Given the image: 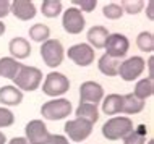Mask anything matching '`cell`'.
I'll list each match as a JSON object with an SVG mask.
<instances>
[{
    "label": "cell",
    "instance_id": "6da1fadb",
    "mask_svg": "<svg viewBox=\"0 0 154 144\" xmlns=\"http://www.w3.org/2000/svg\"><path fill=\"white\" fill-rule=\"evenodd\" d=\"M41 81H42V71L39 68L21 65L13 83L15 88H18L20 91H36L41 86Z\"/></svg>",
    "mask_w": 154,
    "mask_h": 144
},
{
    "label": "cell",
    "instance_id": "7a4b0ae2",
    "mask_svg": "<svg viewBox=\"0 0 154 144\" xmlns=\"http://www.w3.org/2000/svg\"><path fill=\"white\" fill-rule=\"evenodd\" d=\"M133 130V123L128 117H114L102 125V134L109 141L123 139Z\"/></svg>",
    "mask_w": 154,
    "mask_h": 144
},
{
    "label": "cell",
    "instance_id": "3957f363",
    "mask_svg": "<svg viewBox=\"0 0 154 144\" xmlns=\"http://www.w3.org/2000/svg\"><path fill=\"white\" fill-rule=\"evenodd\" d=\"M73 112L68 99H54L41 107V113L45 120H63Z\"/></svg>",
    "mask_w": 154,
    "mask_h": 144
},
{
    "label": "cell",
    "instance_id": "277c9868",
    "mask_svg": "<svg viewBox=\"0 0 154 144\" xmlns=\"http://www.w3.org/2000/svg\"><path fill=\"white\" fill-rule=\"evenodd\" d=\"M41 55H42L44 63L49 68H57L59 65H62L63 57H65L63 46H62V42L59 39H49L45 42H42Z\"/></svg>",
    "mask_w": 154,
    "mask_h": 144
},
{
    "label": "cell",
    "instance_id": "5b68a950",
    "mask_svg": "<svg viewBox=\"0 0 154 144\" xmlns=\"http://www.w3.org/2000/svg\"><path fill=\"white\" fill-rule=\"evenodd\" d=\"M70 89V81L68 78L62 73H49L45 78L44 84H42V91L45 96L51 97H57V96H63V94Z\"/></svg>",
    "mask_w": 154,
    "mask_h": 144
},
{
    "label": "cell",
    "instance_id": "8992f818",
    "mask_svg": "<svg viewBox=\"0 0 154 144\" xmlns=\"http://www.w3.org/2000/svg\"><path fill=\"white\" fill-rule=\"evenodd\" d=\"M24 133L29 144H51L52 134L42 120H31L24 128Z\"/></svg>",
    "mask_w": 154,
    "mask_h": 144
},
{
    "label": "cell",
    "instance_id": "52a82bcc",
    "mask_svg": "<svg viewBox=\"0 0 154 144\" xmlns=\"http://www.w3.org/2000/svg\"><path fill=\"white\" fill-rule=\"evenodd\" d=\"M65 133L68 134V138L75 142H81L86 138H89V134L93 133V123L83 120V118H75L65 123Z\"/></svg>",
    "mask_w": 154,
    "mask_h": 144
},
{
    "label": "cell",
    "instance_id": "ba28073f",
    "mask_svg": "<svg viewBox=\"0 0 154 144\" xmlns=\"http://www.w3.org/2000/svg\"><path fill=\"white\" fill-rule=\"evenodd\" d=\"M85 24H86V20L78 8L72 7L65 10L63 16H62V26L68 34H80L85 29Z\"/></svg>",
    "mask_w": 154,
    "mask_h": 144
},
{
    "label": "cell",
    "instance_id": "9c48e42d",
    "mask_svg": "<svg viewBox=\"0 0 154 144\" xmlns=\"http://www.w3.org/2000/svg\"><path fill=\"white\" fill-rule=\"evenodd\" d=\"M104 49H106V53L114 58H122V57L127 55L128 49H130V40L125 38L123 34H109L106 44H104Z\"/></svg>",
    "mask_w": 154,
    "mask_h": 144
},
{
    "label": "cell",
    "instance_id": "30bf717a",
    "mask_svg": "<svg viewBox=\"0 0 154 144\" xmlns=\"http://www.w3.org/2000/svg\"><path fill=\"white\" fill-rule=\"evenodd\" d=\"M144 60L141 57L135 55V57H130V58L123 60L119 67V75L123 81H133L136 80L144 70Z\"/></svg>",
    "mask_w": 154,
    "mask_h": 144
},
{
    "label": "cell",
    "instance_id": "8fae6325",
    "mask_svg": "<svg viewBox=\"0 0 154 144\" xmlns=\"http://www.w3.org/2000/svg\"><path fill=\"white\" fill-rule=\"evenodd\" d=\"M68 58L78 67H89L94 62V49L89 44H75L68 49Z\"/></svg>",
    "mask_w": 154,
    "mask_h": 144
},
{
    "label": "cell",
    "instance_id": "7c38bea8",
    "mask_svg": "<svg viewBox=\"0 0 154 144\" xmlns=\"http://www.w3.org/2000/svg\"><path fill=\"white\" fill-rule=\"evenodd\" d=\"M104 97L102 86L96 81H85L80 86V104H94L97 105Z\"/></svg>",
    "mask_w": 154,
    "mask_h": 144
},
{
    "label": "cell",
    "instance_id": "4fadbf2b",
    "mask_svg": "<svg viewBox=\"0 0 154 144\" xmlns=\"http://www.w3.org/2000/svg\"><path fill=\"white\" fill-rule=\"evenodd\" d=\"M10 13H13L21 21H29L36 16V7L29 0H15L10 5Z\"/></svg>",
    "mask_w": 154,
    "mask_h": 144
},
{
    "label": "cell",
    "instance_id": "5bb4252c",
    "mask_svg": "<svg viewBox=\"0 0 154 144\" xmlns=\"http://www.w3.org/2000/svg\"><path fill=\"white\" fill-rule=\"evenodd\" d=\"M8 50L11 53V58L15 60H23L29 57L31 53V46L24 38H13L8 44Z\"/></svg>",
    "mask_w": 154,
    "mask_h": 144
},
{
    "label": "cell",
    "instance_id": "9a60e30c",
    "mask_svg": "<svg viewBox=\"0 0 154 144\" xmlns=\"http://www.w3.org/2000/svg\"><path fill=\"white\" fill-rule=\"evenodd\" d=\"M21 100H23V92L18 88H15V86L0 88V104L13 107V105H20Z\"/></svg>",
    "mask_w": 154,
    "mask_h": 144
},
{
    "label": "cell",
    "instance_id": "2e32d148",
    "mask_svg": "<svg viewBox=\"0 0 154 144\" xmlns=\"http://www.w3.org/2000/svg\"><path fill=\"white\" fill-rule=\"evenodd\" d=\"M144 109V100H141L135 96L133 92L122 96V112L127 115H135L140 113Z\"/></svg>",
    "mask_w": 154,
    "mask_h": 144
},
{
    "label": "cell",
    "instance_id": "e0dca14e",
    "mask_svg": "<svg viewBox=\"0 0 154 144\" xmlns=\"http://www.w3.org/2000/svg\"><path fill=\"white\" fill-rule=\"evenodd\" d=\"M86 36H88V42L93 49H104V44L109 38V31L104 26H93Z\"/></svg>",
    "mask_w": 154,
    "mask_h": 144
},
{
    "label": "cell",
    "instance_id": "ac0fdd59",
    "mask_svg": "<svg viewBox=\"0 0 154 144\" xmlns=\"http://www.w3.org/2000/svg\"><path fill=\"white\" fill-rule=\"evenodd\" d=\"M20 68H21V63L18 60L11 58V57H2L0 58V76L7 78V80H15Z\"/></svg>",
    "mask_w": 154,
    "mask_h": 144
},
{
    "label": "cell",
    "instance_id": "d6986e66",
    "mask_svg": "<svg viewBox=\"0 0 154 144\" xmlns=\"http://www.w3.org/2000/svg\"><path fill=\"white\" fill-rule=\"evenodd\" d=\"M97 67L101 70V73H104L106 76H110V78L117 76L119 75V67H120V58H114V57L104 53L97 62Z\"/></svg>",
    "mask_w": 154,
    "mask_h": 144
},
{
    "label": "cell",
    "instance_id": "ffe728a7",
    "mask_svg": "<svg viewBox=\"0 0 154 144\" xmlns=\"http://www.w3.org/2000/svg\"><path fill=\"white\" fill-rule=\"evenodd\" d=\"M102 112L109 117H114L122 112V96L120 94H109L102 102Z\"/></svg>",
    "mask_w": 154,
    "mask_h": 144
},
{
    "label": "cell",
    "instance_id": "44dd1931",
    "mask_svg": "<svg viewBox=\"0 0 154 144\" xmlns=\"http://www.w3.org/2000/svg\"><path fill=\"white\" fill-rule=\"evenodd\" d=\"M75 113H76V118H83L93 125L99 120V110L94 104H80Z\"/></svg>",
    "mask_w": 154,
    "mask_h": 144
},
{
    "label": "cell",
    "instance_id": "7402d4cb",
    "mask_svg": "<svg viewBox=\"0 0 154 144\" xmlns=\"http://www.w3.org/2000/svg\"><path fill=\"white\" fill-rule=\"evenodd\" d=\"M146 134H148L146 125H138L123 138V144H144Z\"/></svg>",
    "mask_w": 154,
    "mask_h": 144
},
{
    "label": "cell",
    "instance_id": "603a6c76",
    "mask_svg": "<svg viewBox=\"0 0 154 144\" xmlns=\"http://www.w3.org/2000/svg\"><path fill=\"white\" fill-rule=\"evenodd\" d=\"M133 94H135L138 99H141V100L151 97L154 94V83H152V80H149V78L141 80L140 83L135 86V92H133Z\"/></svg>",
    "mask_w": 154,
    "mask_h": 144
},
{
    "label": "cell",
    "instance_id": "cb8c5ba5",
    "mask_svg": "<svg viewBox=\"0 0 154 144\" xmlns=\"http://www.w3.org/2000/svg\"><path fill=\"white\" fill-rule=\"evenodd\" d=\"M49 36H51V29L47 24L37 23L29 28V38L34 42H45V40H49Z\"/></svg>",
    "mask_w": 154,
    "mask_h": 144
},
{
    "label": "cell",
    "instance_id": "d4e9b609",
    "mask_svg": "<svg viewBox=\"0 0 154 144\" xmlns=\"http://www.w3.org/2000/svg\"><path fill=\"white\" fill-rule=\"evenodd\" d=\"M136 46L141 52H148L151 53L154 50V36L151 31H143L138 34L136 38Z\"/></svg>",
    "mask_w": 154,
    "mask_h": 144
},
{
    "label": "cell",
    "instance_id": "484cf974",
    "mask_svg": "<svg viewBox=\"0 0 154 144\" xmlns=\"http://www.w3.org/2000/svg\"><path fill=\"white\" fill-rule=\"evenodd\" d=\"M41 11L47 18H55L62 13V2H59V0H44Z\"/></svg>",
    "mask_w": 154,
    "mask_h": 144
},
{
    "label": "cell",
    "instance_id": "4316f807",
    "mask_svg": "<svg viewBox=\"0 0 154 144\" xmlns=\"http://www.w3.org/2000/svg\"><path fill=\"white\" fill-rule=\"evenodd\" d=\"M120 7H122V10L128 15H138L144 8V2L143 0H133V2L131 0H123Z\"/></svg>",
    "mask_w": 154,
    "mask_h": 144
},
{
    "label": "cell",
    "instance_id": "83f0119b",
    "mask_svg": "<svg viewBox=\"0 0 154 144\" xmlns=\"http://www.w3.org/2000/svg\"><path fill=\"white\" fill-rule=\"evenodd\" d=\"M102 13L107 20H119V18H122L123 10L120 5H117V3H107V5L102 8Z\"/></svg>",
    "mask_w": 154,
    "mask_h": 144
},
{
    "label": "cell",
    "instance_id": "f1b7e54d",
    "mask_svg": "<svg viewBox=\"0 0 154 144\" xmlns=\"http://www.w3.org/2000/svg\"><path fill=\"white\" fill-rule=\"evenodd\" d=\"M15 122L13 113L10 112L5 107H0V128H7V126H11Z\"/></svg>",
    "mask_w": 154,
    "mask_h": 144
},
{
    "label": "cell",
    "instance_id": "f546056e",
    "mask_svg": "<svg viewBox=\"0 0 154 144\" xmlns=\"http://www.w3.org/2000/svg\"><path fill=\"white\" fill-rule=\"evenodd\" d=\"M73 5L80 7L78 8L80 11H93L97 5V2L96 0H73Z\"/></svg>",
    "mask_w": 154,
    "mask_h": 144
},
{
    "label": "cell",
    "instance_id": "4dcf8cb0",
    "mask_svg": "<svg viewBox=\"0 0 154 144\" xmlns=\"http://www.w3.org/2000/svg\"><path fill=\"white\" fill-rule=\"evenodd\" d=\"M10 5L11 2H8V0H0V18H5L10 13Z\"/></svg>",
    "mask_w": 154,
    "mask_h": 144
},
{
    "label": "cell",
    "instance_id": "1f68e13d",
    "mask_svg": "<svg viewBox=\"0 0 154 144\" xmlns=\"http://www.w3.org/2000/svg\"><path fill=\"white\" fill-rule=\"evenodd\" d=\"M51 144H68V139L65 136H62V134H52Z\"/></svg>",
    "mask_w": 154,
    "mask_h": 144
},
{
    "label": "cell",
    "instance_id": "d6a6232c",
    "mask_svg": "<svg viewBox=\"0 0 154 144\" xmlns=\"http://www.w3.org/2000/svg\"><path fill=\"white\" fill-rule=\"evenodd\" d=\"M8 144H29V142H28L26 138H13V139H10Z\"/></svg>",
    "mask_w": 154,
    "mask_h": 144
},
{
    "label": "cell",
    "instance_id": "836d02e7",
    "mask_svg": "<svg viewBox=\"0 0 154 144\" xmlns=\"http://www.w3.org/2000/svg\"><path fill=\"white\" fill-rule=\"evenodd\" d=\"M152 7H154V3L152 2H148V16H149V20L154 18V16H152Z\"/></svg>",
    "mask_w": 154,
    "mask_h": 144
},
{
    "label": "cell",
    "instance_id": "e575fe53",
    "mask_svg": "<svg viewBox=\"0 0 154 144\" xmlns=\"http://www.w3.org/2000/svg\"><path fill=\"white\" fill-rule=\"evenodd\" d=\"M152 62H154V58L151 57L149 58V80H152Z\"/></svg>",
    "mask_w": 154,
    "mask_h": 144
},
{
    "label": "cell",
    "instance_id": "d590c367",
    "mask_svg": "<svg viewBox=\"0 0 154 144\" xmlns=\"http://www.w3.org/2000/svg\"><path fill=\"white\" fill-rule=\"evenodd\" d=\"M5 29H7V28H5V23H3V21H0V36H3V34H5Z\"/></svg>",
    "mask_w": 154,
    "mask_h": 144
},
{
    "label": "cell",
    "instance_id": "8d00e7d4",
    "mask_svg": "<svg viewBox=\"0 0 154 144\" xmlns=\"http://www.w3.org/2000/svg\"><path fill=\"white\" fill-rule=\"evenodd\" d=\"M7 142V136L3 133H0V144H5Z\"/></svg>",
    "mask_w": 154,
    "mask_h": 144
},
{
    "label": "cell",
    "instance_id": "74e56055",
    "mask_svg": "<svg viewBox=\"0 0 154 144\" xmlns=\"http://www.w3.org/2000/svg\"><path fill=\"white\" fill-rule=\"evenodd\" d=\"M148 144H154V141H152V139H151V141H149V142H148Z\"/></svg>",
    "mask_w": 154,
    "mask_h": 144
}]
</instances>
